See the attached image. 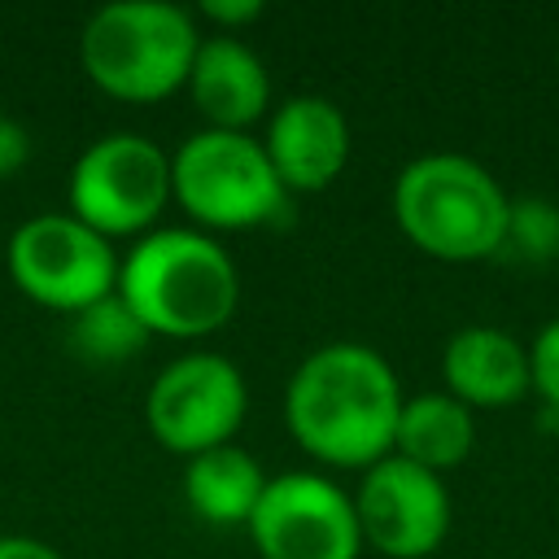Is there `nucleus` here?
Returning <instances> with one entry per match:
<instances>
[{
    "mask_svg": "<svg viewBox=\"0 0 559 559\" xmlns=\"http://www.w3.org/2000/svg\"><path fill=\"white\" fill-rule=\"evenodd\" d=\"M402 384L380 349L332 341L310 349L284 384V424L293 441L328 467H371L393 454Z\"/></svg>",
    "mask_w": 559,
    "mask_h": 559,
    "instance_id": "1",
    "label": "nucleus"
},
{
    "mask_svg": "<svg viewBox=\"0 0 559 559\" xmlns=\"http://www.w3.org/2000/svg\"><path fill=\"white\" fill-rule=\"evenodd\" d=\"M148 336L197 341L218 332L240 306L231 253L197 227H153L118 258V288Z\"/></svg>",
    "mask_w": 559,
    "mask_h": 559,
    "instance_id": "2",
    "label": "nucleus"
},
{
    "mask_svg": "<svg viewBox=\"0 0 559 559\" xmlns=\"http://www.w3.org/2000/svg\"><path fill=\"white\" fill-rule=\"evenodd\" d=\"M511 201L498 179L463 153H424L393 179V218L402 236L441 262L493 258L507 236Z\"/></svg>",
    "mask_w": 559,
    "mask_h": 559,
    "instance_id": "3",
    "label": "nucleus"
},
{
    "mask_svg": "<svg viewBox=\"0 0 559 559\" xmlns=\"http://www.w3.org/2000/svg\"><path fill=\"white\" fill-rule=\"evenodd\" d=\"M201 31L188 9L166 0H114L100 4L83 35V74L114 100L157 105L188 83Z\"/></svg>",
    "mask_w": 559,
    "mask_h": 559,
    "instance_id": "4",
    "label": "nucleus"
},
{
    "mask_svg": "<svg viewBox=\"0 0 559 559\" xmlns=\"http://www.w3.org/2000/svg\"><path fill=\"white\" fill-rule=\"evenodd\" d=\"M288 188L249 131H197L170 157V201L197 231H249L288 214Z\"/></svg>",
    "mask_w": 559,
    "mask_h": 559,
    "instance_id": "5",
    "label": "nucleus"
},
{
    "mask_svg": "<svg viewBox=\"0 0 559 559\" xmlns=\"http://www.w3.org/2000/svg\"><path fill=\"white\" fill-rule=\"evenodd\" d=\"M66 201L109 245L122 236L140 240L170 205V153L140 131L96 135L70 166Z\"/></svg>",
    "mask_w": 559,
    "mask_h": 559,
    "instance_id": "6",
    "label": "nucleus"
},
{
    "mask_svg": "<svg viewBox=\"0 0 559 559\" xmlns=\"http://www.w3.org/2000/svg\"><path fill=\"white\" fill-rule=\"evenodd\" d=\"M4 266L22 297L57 314H79L118 288L114 245L70 210L17 223L4 249Z\"/></svg>",
    "mask_w": 559,
    "mask_h": 559,
    "instance_id": "7",
    "label": "nucleus"
},
{
    "mask_svg": "<svg viewBox=\"0 0 559 559\" xmlns=\"http://www.w3.org/2000/svg\"><path fill=\"white\" fill-rule=\"evenodd\" d=\"M249 411V384L240 367L223 354L192 349L170 358L144 397L148 432L170 454H205L214 445H231L236 428Z\"/></svg>",
    "mask_w": 559,
    "mask_h": 559,
    "instance_id": "8",
    "label": "nucleus"
},
{
    "mask_svg": "<svg viewBox=\"0 0 559 559\" xmlns=\"http://www.w3.org/2000/svg\"><path fill=\"white\" fill-rule=\"evenodd\" d=\"M245 528L262 559H358L362 555L354 498L319 472L271 476Z\"/></svg>",
    "mask_w": 559,
    "mask_h": 559,
    "instance_id": "9",
    "label": "nucleus"
},
{
    "mask_svg": "<svg viewBox=\"0 0 559 559\" xmlns=\"http://www.w3.org/2000/svg\"><path fill=\"white\" fill-rule=\"evenodd\" d=\"M354 515L362 528V546L384 559H424L450 533V493L437 472L384 454L358 480Z\"/></svg>",
    "mask_w": 559,
    "mask_h": 559,
    "instance_id": "10",
    "label": "nucleus"
},
{
    "mask_svg": "<svg viewBox=\"0 0 559 559\" xmlns=\"http://www.w3.org/2000/svg\"><path fill=\"white\" fill-rule=\"evenodd\" d=\"M349 118L336 100L314 92L284 96L262 135L266 162L288 192H323L336 183L349 162Z\"/></svg>",
    "mask_w": 559,
    "mask_h": 559,
    "instance_id": "11",
    "label": "nucleus"
},
{
    "mask_svg": "<svg viewBox=\"0 0 559 559\" xmlns=\"http://www.w3.org/2000/svg\"><path fill=\"white\" fill-rule=\"evenodd\" d=\"M183 87L210 131H249L271 109V74L240 35H201Z\"/></svg>",
    "mask_w": 559,
    "mask_h": 559,
    "instance_id": "12",
    "label": "nucleus"
},
{
    "mask_svg": "<svg viewBox=\"0 0 559 559\" xmlns=\"http://www.w3.org/2000/svg\"><path fill=\"white\" fill-rule=\"evenodd\" d=\"M441 380L463 406H511L533 389L528 349L502 328L467 323L441 349Z\"/></svg>",
    "mask_w": 559,
    "mask_h": 559,
    "instance_id": "13",
    "label": "nucleus"
},
{
    "mask_svg": "<svg viewBox=\"0 0 559 559\" xmlns=\"http://www.w3.org/2000/svg\"><path fill=\"white\" fill-rule=\"evenodd\" d=\"M266 480L271 476L262 472V463L249 450H240V445H214V450L192 454L183 463L188 511L201 524H214V528L249 524L258 502H262Z\"/></svg>",
    "mask_w": 559,
    "mask_h": 559,
    "instance_id": "14",
    "label": "nucleus"
},
{
    "mask_svg": "<svg viewBox=\"0 0 559 559\" xmlns=\"http://www.w3.org/2000/svg\"><path fill=\"white\" fill-rule=\"evenodd\" d=\"M476 445V424H472V406H463L459 397L441 393H415L402 402L397 415V432H393V454L406 463H419L428 472H450L459 467Z\"/></svg>",
    "mask_w": 559,
    "mask_h": 559,
    "instance_id": "15",
    "label": "nucleus"
},
{
    "mask_svg": "<svg viewBox=\"0 0 559 559\" xmlns=\"http://www.w3.org/2000/svg\"><path fill=\"white\" fill-rule=\"evenodd\" d=\"M144 345H148V332L118 293H109V297L92 301L87 310L70 314V349L83 362H100V367L127 362Z\"/></svg>",
    "mask_w": 559,
    "mask_h": 559,
    "instance_id": "16",
    "label": "nucleus"
},
{
    "mask_svg": "<svg viewBox=\"0 0 559 559\" xmlns=\"http://www.w3.org/2000/svg\"><path fill=\"white\" fill-rule=\"evenodd\" d=\"M502 245H511L524 258H550V253H559V210L546 205V201H511Z\"/></svg>",
    "mask_w": 559,
    "mask_h": 559,
    "instance_id": "17",
    "label": "nucleus"
},
{
    "mask_svg": "<svg viewBox=\"0 0 559 559\" xmlns=\"http://www.w3.org/2000/svg\"><path fill=\"white\" fill-rule=\"evenodd\" d=\"M528 376H533V389L550 402V411H559V314L533 336V345H528Z\"/></svg>",
    "mask_w": 559,
    "mask_h": 559,
    "instance_id": "18",
    "label": "nucleus"
},
{
    "mask_svg": "<svg viewBox=\"0 0 559 559\" xmlns=\"http://www.w3.org/2000/svg\"><path fill=\"white\" fill-rule=\"evenodd\" d=\"M31 153H35L31 131H26L17 118L0 114V179L22 175V170H26V162H31Z\"/></svg>",
    "mask_w": 559,
    "mask_h": 559,
    "instance_id": "19",
    "label": "nucleus"
},
{
    "mask_svg": "<svg viewBox=\"0 0 559 559\" xmlns=\"http://www.w3.org/2000/svg\"><path fill=\"white\" fill-rule=\"evenodd\" d=\"M201 17L214 26V35H236L253 17H262V0H205Z\"/></svg>",
    "mask_w": 559,
    "mask_h": 559,
    "instance_id": "20",
    "label": "nucleus"
},
{
    "mask_svg": "<svg viewBox=\"0 0 559 559\" xmlns=\"http://www.w3.org/2000/svg\"><path fill=\"white\" fill-rule=\"evenodd\" d=\"M0 559H61V555L48 542H39V537L9 533V537H0Z\"/></svg>",
    "mask_w": 559,
    "mask_h": 559,
    "instance_id": "21",
    "label": "nucleus"
}]
</instances>
